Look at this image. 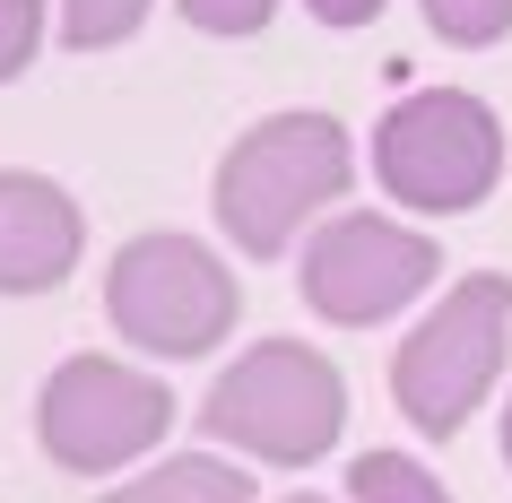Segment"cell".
<instances>
[{"label": "cell", "mask_w": 512, "mask_h": 503, "mask_svg": "<svg viewBox=\"0 0 512 503\" xmlns=\"http://www.w3.org/2000/svg\"><path fill=\"white\" fill-rule=\"evenodd\" d=\"M356 183V148H348V122L339 113H270V122H252V131L217 157V183H209V209L226 226L243 261H278V252H296L304 226L330 209V200H348Z\"/></svg>", "instance_id": "cell-1"}, {"label": "cell", "mask_w": 512, "mask_h": 503, "mask_svg": "<svg viewBox=\"0 0 512 503\" xmlns=\"http://www.w3.org/2000/svg\"><path fill=\"white\" fill-rule=\"evenodd\" d=\"M339 425H348V373L304 339H252L200 399V434L270 469H313L339 443Z\"/></svg>", "instance_id": "cell-2"}, {"label": "cell", "mask_w": 512, "mask_h": 503, "mask_svg": "<svg viewBox=\"0 0 512 503\" xmlns=\"http://www.w3.org/2000/svg\"><path fill=\"white\" fill-rule=\"evenodd\" d=\"M512 365V278L469 269L452 295H434V313L391 347V399L417 434H460L486 408V391Z\"/></svg>", "instance_id": "cell-3"}, {"label": "cell", "mask_w": 512, "mask_h": 503, "mask_svg": "<svg viewBox=\"0 0 512 503\" xmlns=\"http://www.w3.org/2000/svg\"><path fill=\"white\" fill-rule=\"evenodd\" d=\"M235 313H243L235 269L217 261L200 235H183V226H148V235H131L122 252H113V269H105V321H113V339H131L139 356H165V365L226 347Z\"/></svg>", "instance_id": "cell-4"}, {"label": "cell", "mask_w": 512, "mask_h": 503, "mask_svg": "<svg viewBox=\"0 0 512 503\" xmlns=\"http://www.w3.org/2000/svg\"><path fill=\"white\" fill-rule=\"evenodd\" d=\"M374 183L408 217H460L504 183V122L469 87H417L374 122Z\"/></svg>", "instance_id": "cell-5"}, {"label": "cell", "mask_w": 512, "mask_h": 503, "mask_svg": "<svg viewBox=\"0 0 512 503\" xmlns=\"http://www.w3.org/2000/svg\"><path fill=\"white\" fill-rule=\"evenodd\" d=\"M174 434V391L148 365H113V356H61L35 391V443L70 477H113L148 460Z\"/></svg>", "instance_id": "cell-6"}, {"label": "cell", "mask_w": 512, "mask_h": 503, "mask_svg": "<svg viewBox=\"0 0 512 503\" xmlns=\"http://www.w3.org/2000/svg\"><path fill=\"white\" fill-rule=\"evenodd\" d=\"M443 278V243L426 226H391V209H339L330 226H313L296 252L304 304L339 330H382L391 313H408L417 295Z\"/></svg>", "instance_id": "cell-7"}, {"label": "cell", "mask_w": 512, "mask_h": 503, "mask_svg": "<svg viewBox=\"0 0 512 503\" xmlns=\"http://www.w3.org/2000/svg\"><path fill=\"white\" fill-rule=\"evenodd\" d=\"M87 217L53 174L0 165V295H44L79 269Z\"/></svg>", "instance_id": "cell-8"}, {"label": "cell", "mask_w": 512, "mask_h": 503, "mask_svg": "<svg viewBox=\"0 0 512 503\" xmlns=\"http://www.w3.org/2000/svg\"><path fill=\"white\" fill-rule=\"evenodd\" d=\"M96 503H252V469L226 460V451H174V460H148Z\"/></svg>", "instance_id": "cell-9"}, {"label": "cell", "mask_w": 512, "mask_h": 503, "mask_svg": "<svg viewBox=\"0 0 512 503\" xmlns=\"http://www.w3.org/2000/svg\"><path fill=\"white\" fill-rule=\"evenodd\" d=\"M348 503H452V495L417 451H365L348 469Z\"/></svg>", "instance_id": "cell-10"}, {"label": "cell", "mask_w": 512, "mask_h": 503, "mask_svg": "<svg viewBox=\"0 0 512 503\" xmlns=\"http://www.w3.org/2000/svg\"><path fill=\"white\" fill-rule=\"evenodd\" d=\"M139 18H148V0H61L53 35L70 44V53H105V44H131Z\"/></svg>", "instance_id": "cell-11"}, {"label": "cell", "mask_w": 512, "mask_h": 503, "mask_svg": "<svg viewBox=\"0 0 512 503\" xmlns=\"http://www.w3.org/2000/svg\"><path fill=\"white\" fill-rule=\"evenodd\" d=\"M426 27L460 53H486L512 35V0H426Z\"/></svg>", "instance_id": "cell-12"}, {"label": "cell", "mask_w": 512, "mask_h": 503, "mask_svg": "<svg viewBox=\"0 0 512 503\" xmlns=\"http://www.w3.org/2000/svg\"><path fill=\"white\" fill-rule=\"evenodd\" d=\"M44 44V0H0V87L18 79Z\"/></svg>", "instance_id": "cell-13"}, {"label": "cell", "mask_w": 512, "mask_h": 503, "mask_svg": "<svg viewBox=\"0 0 512 503\" xmlns=\"http://www.w3.org/2000/svg\"><path fill=\"white\" fill-rule=\"evenodd\" d=\"M270 9H278V0H183L191 27L226 35V44H235V35H261V27H270Z\"/></svg>", "instance_id": "cell-14"}, {"label": "cell", "mask_w": 512, "mask_h": 503, "mask_svg": "<svg viewBox=\"0 0 512 503\" xmlns=\"http://www.w3.org/2000/svg\"><path fill=\"white\" fill-rule=\"evenodd\" d=\"M322 27H365V18H382V0H304Z\"/></svg>", "instance_id": "cell-15"}, {"label": "cell", "mask_w": 512, "mask_h": 503, "mask_svg": "<svg viewBox=\"0 0 512 503\" xmlns=\"http://www.w3.org/2000/svg\"><path fill=\"white\" fill-rule=\"evenodd\" d=\"M504 469H512V399H504Z\"/></svg>", "instance_id": "cell-16"}, {"label": "cell", "mask_w": 512, "mask_h": 503, "mask_svg": "<svg viewBox=\"0 0 512 503\" xmlns=\"http://www.w3.org/2000/svg\"><path fill=\"white\" fill-rule=\"evenodd\" d=\"M278 503H330V495H278ZM339 503H348V495H339Z\"/></svg>", "instance_id": "cell-17"}]
</instances>
